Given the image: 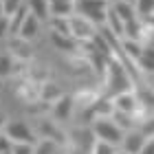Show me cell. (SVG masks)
Returning <instances> with one entry per match:
<instances>
[{
    "instance_id": "obj_2",
    "label": "cell",
    "mask_w": 154,
    "mask_h": 154,
    "mask_svg": "<svg viewBox=\"0 0 154 154\" xmlns=\"http://www.w3.org/2000/svg\"><path fill=\"white\" fill-rule=\"evenodd\" d=\"M110 2L108 0H75V13L88 18L97 29L106 24V13H108Z\"/></svg>"
},
{
    "instance_id": "obj_28",
    "label": "cell",
    "mask_w": 154,
    "mask_h": 154,
    "mask_svg": "<svg viewBox=\"0 0 154 154\" xmlns=\"http://www.w3.org/2000/svg\"><path fill=\"white\" fill-rule=\"evenodd\" d=\"M137 66L141 68L143 73H154V57H148V55H141L137 60Z\"/></svg>"
},
{
    "instance_id": "obj_13",
    "label": "cell",
    "mask_w": 154,
    "mask_h": 154,
    "mask_svg": "<svg viewBox=\"0 0 154 154\" xmlns=\"http://www.w3.org/2000/svg\"><path fill=\"white\" fill-rule=\"evenodd\" d=\"M40 33V20L33 16V13H26V18L22 20V24H20V29H18V35L22 38V40H33Z\"/></svg>"
},
{
    "instance_id": "obj_27",
    "label": "cell",
    "mask_w": 154,
    "mask_h": 154,
    "mask_svg": "<svg viewBox=\"0 0 154 154\" xmlns=\"http://www.w3.org/2000/svg\"><path fill=\"white\" fill-rule=\"evenodd\" d=\"M115 152H117V145L106 143V141H99V139H97V143L93 148V154H115Z\"/></svg>"
},
{
    "instance_id": "obj_9",
    "label": "cell",
    "mask_w": 154,
    "mask_h": 154,
    "mask_svg": "<svg viewBox=\"0 0 154 154\" xmlns=\"http://www.w3.org/2000/svg\"><path fill=\"white\" fill-rule=\"evenodd\" d=\"M143 143H145V137H143V132L141 130H128V132H123V139H121V150L125 152H130V154H139L143 148Z\"/></svg>"
},
{
    "instance_id": "obj_33",
    "label": "cell",
    "mask_w": 154,
    "mask_h": 154,
    "mask_svg": "<svg viewBox=\"0 0 154 154\" xmlns=\"http://www.w3.org/2000/svg\"><path fill=\"white\" fill-rule=\"evenodd\" d=\"M139 154H154V139H145V143H143Z\"/></svg>"
},
{
    "instance_id": "obj_25",
    "label": "cell",
    "mask_w": 154,
    "mask_h": 154,
    "mask_svg": "<svg viewBox=\"0 0 154 154\" xmlns=\"http://www.w3.org/2000/svg\"><path fill=\"white\" fill-rule=\"evenodd\" d=\"M137 99H139V108H150V110H154V90L141 88L137 93Z\"/></svg>"
},
{
    "instance_id": "obj_22",
    "label": "cell",
    "mask_w": 154,
    "mask_h": 154,
    "mask_svg": "<svg viewBox=\"0 0 154 154\" xmlns=\"http://www.w3.org/2000/svg\"><path fill=\"white\" fill-rule=\"evenodd\" d=\"M60 95H62V93L55 88V84H51V82H42V84H40V97H42L44 101L53 103Z\"/></svg>"
},
{
    "instance_id": "obj_8",
    "label": "cell",
    "mask_w": 154,
    "mask_h": 154,
    "mask_svg": "<svg viewBox=\"0 0 154 154\" xmlns=\"http://www.w3.org/2000/svg\"><path fill=\"white\" fill-rule=\"evenodd\" d=\"M7 42H9V53H11L16 60H20V62L31 60L33 53H31L29 40H22L20 35H11V38H7Z\"/></svg>"
},
{
    "instance_id": "obj_14",
    "label": "cell",
    "mask_w": 154,
    "mask_h": 154,
    "mask_svg": "<svg viewBox=\"0 0 154 154\" xmlns=\"http://www.w3.org/2000/svg\"><path fill=\"white\" fill-rule=\"evenodd\" d=\"M121 51H123V55H125L130 62H134V64H137V60L143 55V46H141V42H139V40L121 38Z\"/></svg>"
},
{
    "instance_id": "obj_36",
    "label": "cell",
    "mask_w": 154,
    "mask_h": 154,
    "mask_svg": "<svg viewBox=\"0 0 154 154\" xmlns=\"http://www.w3.org/2000/svg\"><path fill=\"white\" fill-rule=\"evenodd\" d=\"M115 154H130V152H125V150H117Z\"/></svg>"
},
{
    "instance_id": "obj_16",
    "label": "cell",
    "mask_w": 154,
    "mask_h": 154,
    "mask_svg": "<svg viewBox=\"0 0 154 154\" xmlns=\"http://www.w3.org/2000/svg\"><path fill=\"white\" fill-rule=\"evenodd\" d=\"M106 26L115 33L117 38H123V26H125V22L119 18V13L112 9V5L108 7V13H106Z\"/></svg>"
},
{
    "instance_id": "obj_26",
    "label": "cell",
    "mask_w": 154,
    "mask_h": 154,
    "mask_svg": "<svg viewBox=\"0 0 154 154\" xmlns=\"http://www.w3.org/2000/svg\"><path fill=\"white\" fill-rule=\"evenodd\" d=\"M22 5H24V0H2V11H5V16L11 18Z\"/></svg>"
},
{
    "instance_id": "obj_24",
    "label": "cell",
    "mask_w": 154,
    "mask_h": 154,
    "mask_svg": "<svg viewBox=\"0 0 154 154\" xmlns=\"http://www.w3.org/2000/svg\"><path fill=\"white\" fill-rule=\"evenodd\" d=\"M134 9H137V16L143 20V18H148L154 13V0H137Z\"/></svg>"
},
{
    "instance_id": "obj_23",
    "label": "cell",
    "mask_w": 154,
    "mask_h": 154,
    "mask_svg": "<svg viewBox=\"0 0 154 154\" xmlns=\"http://www.w3.org/2000/svg\"><path fill=\"white\" fill-rule=\"evenodd\" d=\"M35 154H57V143L51 141V139H38Z\"/></svg>"
},
{
    "instance_id": "obj_15",
    "label": "cell",
    "mask_w": 154,
    "mask_h": 154,
    "mask_svg": "<svg viewBox=\"0 0 154 154\" xmlns=\"http://www.w3.org/2000/svg\"><path fill=\"white\" fill-rule=\"evenodd\" d=\"M112 9L119 13V18H121L123 22H128V20H134V18H139V16H137L134 5H132V2H128V0H112Z\"/></svg>"
},
{
    "instance_id": "obj_12",
    "label": "cell",
    "mask_w": 154,
    "mask_h": 154,
    "mask_svg": "<svg viewBox=\"0 0 154 154\" xmlns=\"http://www.w3.org/2000/svg\"><path fill=\"white\" fill-rule=\"evenodd\" d=\"M51 44L57 51H64V53H75L79 48V42L73 35H64V33H55V31H51Z\"/></svg>"
},
{
    "instance_id": "obj_38",
    "label": "cell",
    "mask_w": 154,
    "mask_h": 154,
    "mask_svg": "<svg viewBox=\"0 0 154 154\" xmlns=\"http://www.w3.org/2000/svg\"><path fill=\"white\" fill-rule=\"evenodd\" d=\"M0 154H13V152H11V150H7V152H0Z\"/></svg>"
},
{
    "instance_id": "obj_20",
    "label": "cell",
    "mask_w": 154,
    "mask_h": 154,
    "mask_svg": "<svg viewBox=\"0 0 154 154\" xmlns=\"http://www.w3.org/2000/svg\"><path fill=\"white\" fill-rule=\"evenodd\" d=\"M48 26L55 33H64V35H71V18L64 16H51L48 18Z\"/></svg>"
},
{
    "instance_id": "obj_29",
    "label": "cell",
    "mask_w": 154,
    "mask_h": 154,
    "mask_svg": "<svg viewBox=\"0 0 154 154\" xmlns=\"http://www.w3.org/2000/svg\"><path fill=\"white\" fill-rule=\"evenodd\" d=\"M11 152L13 154H35V145L33 143H13Z\"/></svg>"
},
{
    "instance_id": "obj_30",
    "label": "cell",
    "mask_w": 154,
    "mask_h": 154,
    "mask_svg": "<svg viewBox=\"0 0 154 154\" xmlns=\"http://www.w3.org/2000/svg\"><path fill=\"white\" fill-rule=\"evenodd\" d=\"M143 132V137L145 139H154V117L150 119H145V121H141V128H139Z\"/></svg>"
},
{
    "instance_id": "obj_31",
    "label": "cell",
    "mask_w": 154,
    "mask_h": 154,
    "mask_svg": "<svg viewBox=\"0 0 154 154\" xmlns=\"http://www.w3.org/2000/svg\"><path fill=\"white\" fill-rule=\"evenodd\" d=\"M9 35H11V31H9V18L2 16V18H0V40H5Z\"/></svg>"
},
{
    "instance_id": "obj_19",
    "label": "cell",
    "mask_w": 154,
    "mask_h": 154,
    "mask_svg": "<svg viewBox=\"0 0 154 154\" xmlns=\"http://www.w3.org/2000/svg\"><path fill=\"white\" fill-rule=\"evenodd\" d=\"M112 121L121 128L123 132H128V130H132L134 128V115L132 112H121V110H112Z\"/></svg>"
},
{
    "instance_id": "obj_35",
    "label": "cell",
    "mask_w": 154,
    "mask_h": 154,
    "mask_svg": "<svg viewBox=\"0 0 154 154\" xmlns=\"http://www.w3.org/2000/svg\"><path fill=\"white\" fill-rule=\"evenodd\" d=\"M5 16V11H2V0H0V18Z\"/></svg>"
},
{
    "instance_id": "obj_5",
    "label": "cell",
    "mask_w": 154,
    "mask_h": 154,
    "mask_svg": "<svg viewBox=\"0 0 154 154\" xmlns=\"http://www.w3.org/2000/svg\"><path fill=\"white\" fill-rule=\"evenodd\" d=\"M71 35L77 42H93V38L97 35V26L88 18L79 16V13H73L71 16Z\"/></svg>"
},
{
    "instance_id": "obj_3",
    "label": "cell",
    "mask_w": 154,
    "mask_h": 154,
    "mask_svg": "<svg viewBox=\"0 0 154 154\" xmlns=\"http://www.w3.org/2000/svg\"><path fill=\"white\" fill-rule=\"evenodd\" d=\"M93 132L99 141L112 143V145H121L123 139V130L112 121V117H97L93 119Z\"/></svg>"
},
{
    "instance_id": "obj_6",
    "label": "cell",
    "mask_w": 154,
    "mask_h": 154,
    "mask_svg": "<svg viewBox=\"0 0 154 154\" xmlns=\"http://www.w3.org/2000/svg\"><path fill=\"white\" fill-rule=\"evenodd\" d=\"M35 134H40V139H51V141H55L57 145H64L68 139H66V134L60 130V125H57V121H51V119H40V123H38V132Z\"/></svg>"
},
{
    "instance_id": "obj_32",
    "label": "cell",
    "mask_w": 154,
    "mask_h": 154,
    "mask_svg": "<svg viewBox=\"0 0 154 154\" xmlns=\"http://www.w3.org/2000/svg\"><path fill=\"white\" fill-rule=\"evenodd\" d=\"M11 145H13V141H11V139L5 134L2 130H0V152H7V150H11Z\"/></svg>"
},
{
    "instance_id": "obj_34",
    "label": "cell",
    "mask_w": 154,
    "mask_h": 154,
    "mask_svg": "<svg viewBox=\"0 0 154 154\" xmlns=\"http://www.w3.org/2000/svg\"><path fill=\"white\" fill-rule=\"evenodd\" d=\"M5 123H7V117H5L2 112H0V130H2V128H5Z\"/></svg>"
},
{
    "instance_id": "obj_10",
    "label": "cell",
    "mask_w": 154,
    "mask_h": 154,
    "mask_svg": "<svg viewBox=\"0 0 154 154\" xmlns=\"http://www.w3.org/2000/svg\"><path fill=\"white\" fill-rule=\"evenodd\" d=\"M112 103H115V110H121V112H132V115H134L139 110V99H137L134 93H130V90L115 95Z\"/></svg>"
},
{
    "instance_id": "obj_17",
    "label": "cell",
    "mask_w": 154,
    "mask_h": 154,
    "mask_svg": "<svg viewBox=\"0 0 154 154\" xmlns=\"http://www.w3.org/2000/svg\"><path fill=\"white\" fill-rule=\"evenodd\" d=\"M75 13V0H51V16L71 18Z\"/></svg>"
},
{
    "instance_id": "obj_11",
    "label": "cell",
    "mask_w": 154,
    "mask_h": 154,
    "mask_svg": "<svg viewBox=\"0 0 154 154\" xmlns=\"http://www.w3.org/2000/svg\"><path fill=\"white\" fill-rule=\"evenodd\" d=\"M29 13H33L40 22H48L51 18V0H24Z\"/></svg>"
},
{
    "instance_id": "obj_18",
    "label": "cell",
    "mask_w": 154,
    "mask_h": 154,
    "mask_svg": "<svg viewBox=\"0 0 154 154\" xmlns=\"http://www.w3.org/2000/svg\"><path fill=\"white\" fill-rule=\"evenodd\" d=\"M141 33H143V20L141 18H134V20H128V22H125V26H123V38L141 42Z\"/></svg>"
},
{
    "instance_id": "obj_39",
    "label": "cell",
    "mask_w": 154,
    "mask_h": 154,
    "mask_svg": "<svg viewBox=\"0 0 154 154\" xmlns=\"http://www.w3.org/2000/svg\"><path fill=\"white\" fill-rule=\"evenodd\" d=\"M128 2H132V5H134V2H137V0H128Z\"/></svg>"
},
{
    "instance_id": "obj_4",
    "label": "cell",
    "mask_w": 154,
    "mask_h": 154,
    "mask_svg": "<svg viewBox=\"0 0 154 154\" xmlns=\"http://www.w3.org/2000/svg\"><path fill=\"white\" fill-rule=\"evenodd\" d=\"M2 132L7 137L11 139L13 143H33L35 145L38 143V134H35V130L31 128L26 121H22V119H13V121H7L5 123V128Z\"/></svg>"
},
{
    "instance_id": "obj_21",
    "label": "cell",
    "mask_w": 154,
    "mask_h": 154,
    "mask_svg": "<svg viewBox=\"0 0 154 154\" xmlns=\"http://www.w3.org/2000/svg\"><path fill=\"white\" fill-rule=\"evenodd\" d=\"M13 64H16V57L11 53H0V79L13 75Z\"/></svg>"
},
{
    "instance_id": "obj_7",
    "label": "cell",
    "mask_w": 154,
    "mask_h": 154,
    "mask_svg": "<svg viewBox=\"0 0 154 154\" xmlns=\"http://www.w3.org/2000/svg\"><path fill=\"white\" fill-rule=\"evenodd\" d=\"M73 108H75L73 97H71V95H60L57 99L51 103V115H53L55 121H68Z\"/></svg>"
},
{
    "instance_id": "obj_1",
    "label": "cell",
    "mask_w": 154,
    "mask_h": 154,
    "mask_svg": "<svg viewBox=\"0 0 154 154\" xmlns=\"http://www.w3.org/2000/svg\"><path fill=\"white\" fill-rule=\"evenodd\" d=\"M106 73H108V97H115V95L125 93V90H130V88H132L130 71L123 66V62H121V60H117V57H108Z\"/></svg>"
},
{
    "instance_id": "obj_37",
    "label": "cell",
    "mask_w": 154,
    "mask_h": 154,
    "mask_svg": "<svg viewBox=\"0 0 154 154\" xmlns=\"http://www.w3.org/2000/svg\"><path fill=\"white\" fill-rule=\"evenodd\" d=\"M150 40H154V29H150Z\"/></svg>"
}]
</instances>
